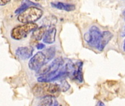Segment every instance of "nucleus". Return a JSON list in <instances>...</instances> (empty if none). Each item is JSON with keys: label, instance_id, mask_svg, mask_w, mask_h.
Listing matches in <instances>:
<instances>
[{"label": "nucleus", "instance_id": "obj_1", "mask_svg": "<svg viewBox=\"0 0 125 106\" xmlns=\"http://www.w3.org/2000/svg\"><path fill=\"white\" fill-rule=\"evenodd\" d=\"M61 88L60 85L50 83H40L32 88V92L38 97L52 96L57 97L60 95Z\"/></svg>", "mask_w": 125, "mask_h": 106}, {"label": "nucleus", "instance_id": "obj_2", "mask_svg": "<svg viewBox=\"0 0 125 106\" xmlns=\"http://www.w3.org/2000/svg\"><path fill=\"white\" fill-rule=\"evenodd\" d=\"M43 16V11L37 7H29L24 12L19 14L17 19L23 24L35 23Z\"/></svg>", "mask_w": 125, "mask_h": 106}, {"label": "nucleus", "instance_id": "obj_3", "mask_svg": "<svg viewBox=\"0 0 125 106\" xmlns=\"http://www.w3.org/2000/svg\"><path fill=\"white\" fill-rule=\"evenodd\" d=\"M38 27V24L35 23H27L16 27L11 30L10 37L13 40L20 41L25 38L30 32L34 31Z\"/></svg>", "mask_w": 125, "mask_h": 106}, {"label": "nucleus", "instance_id": "obj_4", "mask_svg": "<svg viewBox=\"0 0 125 106\" xmlns=\"http://www.w3.org/2000/svg\"><path fill=\"white\" fill-rule=\"evenodd\" d=\"M101 35L102 32L99 30V29L96 26H93L85 34L84 39L90 46L97 49L100 41Z\"/></svg>", "mask_w": 125, "mask_h": 106}, {"label": "nucleus", "instance_id": "obj_5", "mask_svg": "<svg viewBox=\"0 0 125 106\" xmlns=\"http://www.w3.org/2000/svg\"><path fill=\"white\" fill-rule=\"evenodd\" d=\"M46 62V58L43 52H38L30 60L28 67L30 70L37 72Z\"/></svg>", "mask_w": 125, "mask_h": 106}, {"label": "nucleus", "instance_id": "obj_6", "mask_svg": "<svg viewBox=\"0 0 125 106\" xmlns=\"http://www.w3.org/2000/svg\"><path fill=\"white\" fill-rule=\"evenodd\" d=\"M34 49L32 46H19L15 50V55L18 58L22 61H27L32 56Z\"/></svg>", "mask_w": 125, "mask_h": 106}, {"label": "nucleus", "instance_id": "obj_7", "mask_svg": "<svg viewBox=\"0 0 125 106\" xmlns=\"http://www.w3.org/2000/svg\"><path fill=\"white\" fill-rule=\"evenodd\" d=\"M113 35L109 32V31H104L102 32V35H101V38H100V41L98 46L97 49L100 52L103 51V49L105 48L106 45L109 43V41L112 39Z\"/></svg>", "mask_w": 125, "mask_h": 106}, {"label": "nucleus", "instance_id": "obj_8", "mask_svg": "<svg viewBox=\"0 0 125 106\" xmlns=\"http://www.w3.org/2000/svg\"><path fill=\"white\" fill-rule=\"evenodd\" d=\"M56 28L54 27H50L49 30H46L43 37V41L45 43L48 44H52L54 43L55 41V38H56Z\"/></svg>", "mask_w": 125, "mask_h": 106}, {"label": "nucleus", "instance_id": "obj_9", "mask_svg": "<svg viewBox=\"0 0 125 106\" xmlns=\"http://www.w3.org/2000/svg\"><path fill=\"white\" fill-rule=\"evenodd\" d=\"M51 5L52 8H57L58 10L64 11L67 12H71L75 10L76 7L74 5L68 4V3H63V2H51Z\"/></svg>", "mask_w": 125, "mask_h": 106}, {"label": "nucleus", "instance_id": "obj_10", "mask_svg": "<svg viewBox=\"0 0 125 106\" xmlns=\"http://www.w3.org/2000/svg\"><path fill=\"white\" fill-rule=\"evenodd\" d=\"M72 77L80 83L83 82V62L77 61L75 64V68L72 74Z\"/></svg>", "mask_w": 125, "mask_h": 106}, {"label": "nucleus", "instance_id": "obj_11", "mask_svg": "<svg viewBox=\"0 0 125 106\" xmlns=\"http://www.w3.org/2000/svg\"><path fill=\"white\" fill-rule=\"evenodd\" d=\"M38 106H60V105L55 99V97L44 96L41 97L38 102Z\"/></svg>", "mask_w": 125, "mask_h": 106}, {"label": "nucleus", "instance_id": "obj_12", "mask_svg": "<svg viewBox=\"0 0 125 106\" xmlns=\"http://www.w3.org/2000/svg\"><path fill=\"white\" fill-rule=\"evenodd\" d=\"M46 31V27L41 26V27H38L34 31H32V38L35 41H40L43 38L45 32Z\"/></svg>", "mask_w": 125, "mask_h": 106}, {"label": "nucleus", "instance_id": "obj_13", "mask_svg": "<svg viewBox=\"0 0 125 106\" xmlns=\"http://www.w3.org/2000/svg\"><path fill=\"white\" fill-rule=\"evenodd\" d=\"M43 52V54L46 56V61H50L54 56V54H55V48L54 46H50L49 49H45V51Z\"/></svg>", "mask_w": 125, "mask_h": 106}, {"label": "nucleus", "instance_id": "obj_14", "mask_svg": "<svg viewBox=\"0 0 125 106\" xmlns=\"http://www.w3.org/2000/svg\"><path fill=\"white\" fill-rule=\"evenodd\" d=\"M57 22V19L54 16H49L46 17L43 20V26L45 27H50L53 24H54Z\"/></svg>", "mask_w": 125, "mask_h": 106}, {"label": "nucleus", "instance_id": "obj_15", "mask_svg": "<svg viewBox=\"0 0 125 106\" xmlns=\"http://www.w3.org/2000/svg\"><path fill=\"white\" fill-rule=\"evenodd\" d=\"M29 7H31V6H30L29 3H24V4H23L20 8H19L16 11V13L20 14L21 13L24 12V11L27 8H28Z\"/></svg>", "mask_w": 125, "mask_h": 106}, {"label": "nucleus", "instance_id": "obj_16", "mask_svg": "<svg viewBox=\"0 0 125 106\" xmlns=\"http://www.w3.org/2000/svg\"><path fill=\"white\" fill-rule=\"evenodd\" d=\"M60 86L61 91H67V90L70 88L69 84H68L66 81V82H65V81H64V82H62V83H61V85H60Z\"/></svg>", "mask_w": 125, "mask_h": 106}, {"label": "nucleus", "instance_id": "obj_17", "mask_svg": "<svg viewBox=\"0 0 125 106\" xmlns=\"http://www.w3.org/2000/svg\"><path fill=\"white\" fill-rule=\"evenodd\" d=\"M10 2V0H0V6H4L8 4Z\"/></svg>", "mask_w": 125, "mask_h": 106}, {"label": "nucleus", "instance_id": "obj_18", "mask_svg": "<svg viewBox=\"0 0 125 106\" xmlns=\"http://www.w3.org/2000/svg\"><path fill=\"white\" fill-rule=\"evenodd\" d=\"M44 47H45V45L42 43H39L36 45V48L38 49H44Z\"/></svg>", "mask_w": 125, "mask_h": 106}, {"label": "nucleus", "instance_id": "obj_19", "mask_svg": "<svg viewBox=\"0 0 125 106\" xmlns=\"http://www.w3.org/2000/svg\"><path fill=\"white\" fill-rule=\"evenodd\" d=\"M96 106H105V105L104 104V102H102L101 101H99L97 105H96Z\"/></svg>", "mask_w": 125, "mask_h": 106}, {"label": "nucleus", "instance_id": "obj_20", "mask_svg": "<svg viewBox=\"0 0 125 106\" xmlns=\"http://www.w3.org/2000/svg\"><path fill=\"white\" fill-rule=\"evenodd\" d=\"M121 35L122 37L125 36V27H124V29H123V30H122V32H121Z\"/></svg>", "mask_w": 125, "mask_h": 106}, {"label": "nucleus", "instance_id": "obj_21", "mask_svg": "<svg viewBox=\"0 0 125 106\" xmlns=\"http://www.w3.org/2000/svg\"><path fill=\"white\" fill-rule=\"evenodd\" d=\"M122 16H123V18H124V19L125 21V9L122 11Z\"/></svg>", "mask_w": 125, "mask_h": 106}, {"label": "nucleus", "instance_id": "obj_22", "mask_svg": "<svg viewBox=\"0 0 125 106\" xmlns=\"http://www.w3.org/2000/svg\"><path fill=\"white\" fill-rule=\"evenodd\" d=\"M123 49H124V51L125 52V40H124V44H123Z\"/></svg>", "mask_w": 125, "mask_h": 106}, {"label": "nucleus", "instance_id": "obj_23", "mask_svg": "<svg viewBox=\"0 0 125 106\" xmlns=\"http://www.w3.org/2000/svg\"><path fill=\"white\" fill-rule=\"evenodd\" d=\"M35 1H40V0H35Z\"/></svg>", "mask_w": 125, "mask_h": 106}]
</instances>
